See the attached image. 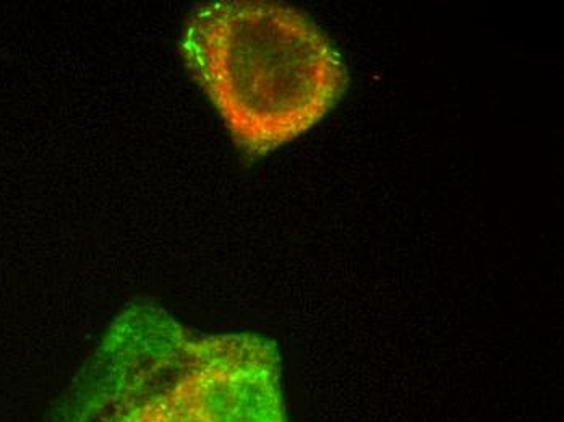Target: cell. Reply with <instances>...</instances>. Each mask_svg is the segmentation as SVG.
<instances>
[{
  "label": "cell",
  "instance_id": "cell-1",
  "mask_svg": "<svg viewBox=\"0 0 564 422\" xmlns=\"http://www.w3.org/2000/svg\"><path fill=\"white\" fill-rule=\"evenodd\" d=\"M182 53L237 145L254 156L307 132L347 87L335 44L284 3H205L188 19Z\"/></svg>",
  "mask_w": 564,
  "mask_h": 422
},
{
  "label": "cell",
  "instance_id": "cell-2",
  "mask_svg": "<svg viewBox=\"0 0 564 422\" xmlns=\"http://www.w3.org/2000/svg\"><path fill=\"white\" fill-rule=\"evenodd\" d=\"M174 422H285L280 353L263 336H199L171 398Z\"/></svg>",
  "mask_w": 564,
  "mask_h": 422
},
{
  "label": "cell",
  "instance_id": "cell-3",
  "mask_svg": "<svg viewBox=\"0 0 564 422\" xmlns=\"http://www.w3.org/2000/svg\"><path fill=\"white\" fill-rule=\"evenodd\" d=\"M167 398L166 400L160 401L153 410L144 411L143 414H140L135 420L129 422H174L171 420L170 414H167Z\"/></svg>",
  "mask_w": 564,
  "mask_h": 422
}]
</instances>
